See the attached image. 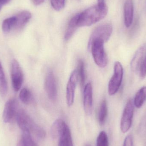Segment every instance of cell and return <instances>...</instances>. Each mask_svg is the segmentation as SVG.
I'll list each match as a JSON object with an SVG mask.
<instances>
[{"mask_svg": "<svg viewBox=\"0 0 146 146\" xmlns=\"http://www.w3.org/2000/svg\"><path fill=\"white\" fill-rule=\"evenodd\" d=\"M45 0H32L34 5L38 6L42 3Z\"/></svg>", "mask_w": 146, "mask_h": 146, "instance_id": "obj_29", "label": "cell"}, {"mask_svg": "<svg viewBox=\"0 0 146 146\" xmlns=\"http://www.w3.org/2000/svg\"><path fill=\"white\" fill-rule=\"evenodd\" d=\"M66 125V123L62 119L56 120L51 127V133L52 137L54 139L59 138L61 133Z\"/></svg>", "mask_w": 146, "mask_h": 146, "instance_id": "obj_17", "label": "cell"}, {"mask_svg": "<svg viewBox=\"0 0 146 146\" xmlns=\"http://www.w3.org/2000/svg\"><path fill=\"white\" fill-rule=\"evenodd\" d=\"M15 119L22 131H28L39 139L45 138L46 133L43 129L37 124L24 110H19Z\"/></svg>", "mask_w": 146, "mask_h": 146, "instance_id": "obj_2", "label": "cell"}, {"mask_svg": "<svg viewBox=\"0 0 146 146\" xmlns=\"http://www.w3.org/2000/svg\"><path fill=\"white\" fill-rule=\"evenodd\" d=\"M77 74H78V80L80 81V84L81 87L84 86L86 80L85 75V64L84 62L82 60H80L78 62L77 67Z\"/></svg>", "mask_w": 146, "mask_h": 146, "instance_id": "obj_23", "label": "cell"}, {"mask_svg": "<svg viewBox=\"0 0 146 146\" xmlns=\"http://www.w3.org/2000/svg\"><path fill=\"white\" fill-rule=\"evenodd\" d=\"M44 87L48 97L52 100L57 97V89L54 75L52 71H49L45 77Z\"/></svg>", "mask_w": 146, "mask_h": 146, "instance_id": "obj_10", "label": "cell"}, {"mask_svg": "<svg viewBox=\"0 0 146 146\" xmlns=\"http://www.w3.org/2000/svg\"><path fill=\"white\" fill-rule=\"evenodd\" d=\"M139 76L141 78L144 79L146 76V52L144 55L143 60L140 68Z\"/></svg>", "mask_w": 146, "mask_h": 146, "instance_id": "obj_27", "label": "cell"}, {"mask_svg": "<svg viewBox=\"0 0 146 146\" xmlns=\"http://www.w3.org/2000/svg\"><path fill=\"white\" fill-rule=\"evenodd\" d=\"M51 4L55 10L60 11L65 7L66 0H51Z\"/></svg>", "mask_w": 146, "mask_h": 146, "instance_id": "obj_26", "label": "cell"}, {"mask_svg": "<svg viewBox=\"0 0 146 146\" xmlns=\"http://www.w3.org/2000/svg\"><path fill=\"white\" fill-rule=\"evenodd\" d=\"M10 72L12 86L15 92H18L23 84L24 75L19 62L15 59L11 62Z\"/></svg>", "mask_w": 146, "mask_h": 146, "instance_id": "obj_6", "label": "cell"}, {"mask_svg": "<svg viewBox=\"0 0 146 146\" xmlns=\"http://www.w3.org/2000/svg\"><path fill=\"white\" fill-rule=\"evenodd\" d=\"M134 105L131 99L129 100L125 105L121 121V129L123 133H127L132 126L133 116Z\"/></svg>", "mask_w": 146, "mask_h": 146, "instance_id": "obj_5", "label": "cell"}, {"mask_svg": "<svg viewBox=\"0 0 146 146\" xmlns=\"http://www.w3.org/2000/svg\"><path fill=\"white\" fill-rule=\"evenodd\" d=\"M146 101V86H143L136 93L133 102L134 106L139 109L142 107Z\"/></svg>", "mask_w": 146, "mask_h": 146, "instance_id": "obj_19", "label": "cell"}, {"mask_svg": "<svg viewBox=\"0 0 146 146\" xmlns=\"http://www.w3.org/2000/svg\"><path fill=\"white\" fill-rule=\"evenodd\" d=\"M8 86L7 80L1 63L0 62V95L4 97L7 92Z\"/></svg>", "mask_w": 146, "mask_h": 146, "instance_id": "obj_21", "label": "cell"}, {"mask_svg": "<svg viewBox=\"0 0 146 146\" xmlns=\"http://www.w3.org/2000/svg\"><path fill=\"white\" fill-rule=\"evenodd\" d=\"M83 107L87 115L92 114L93 110V88L91 83H88L84 87Z\"/></svg>", "mask_w": 146, "mask_h": 146, "instance_id": "obj_11", "label": "cell"}, {"mask_svg": "<svg viewBox=\"0 0 146 146\" xmlns=\"http://www.w3.org/2000/svg\"><path fill=\"white\" fill-rule=\"evenodd\" d=\"M78 14L73 17L68 24L67 29L65 35V39L68 41L74 35V33L78 28L77 21H78Z\"/></svg>", "mask_w": 146, "mask_h": 146, "instance_id": "obj_18", "label": "cell"}, {"mask_svg": "<svg viewBox=\"0 0 146 146\" xmlns=\"http://www.w3.org/2000/svg\"><path fill=\"white\" fill-rule=\"evenodd\" d=\"M96 146H109L108 135L105 131L100 132L96 142Z\"/></svg>", "mask_w": 146, "mask_h": 146, "instance_id": "obj_25", "label": "cell"}, {"mask_svg": "<svg viewBox=\"0 0 146 146\" xmlns=\"http://www.w3.org/2000/svg\"><path fill=\"white\" fill-rule=\"evenodd\" d=\"M16 22V18L15 16H13L4 20L2 25L3 31L6 33L9 32L12 29H14Z\"/></svg>", "mask_w": 146, "mask_h": 146, "instance_id": "obj_22", "label": "cell"}, {"mask_svg": "<svg viewBox=\"0 0 146 146\" xmlns=\"http://www.w3.org/2000/svg\"><path fill=\"white\" fill-rule=\"evenodd\" d=\"M145 46H141L137 50L134 55L130 63L132 71L134 72H139L140 68L145 55Z\"/></svg>", "mask_w": 146, "mask_h": 146, "instance_id": "obj_12", "label": "cell"}, {"mask_svg": "<svg viewBox=\"0 0 146 146\" xmlns=\"http://www.w3.org/2000/svg\"><path fill=\"white\" fill-rule=\"evenodd\" d=\"M78 80L77 70H74L70 75L66 86V97L67 103L68 106H71L74 104L76 88Z\"/></svg>", "mask_w": 146, "mask_h": 146, "instance_id": "obj_9", "label": "cell"}, {"mask_svg": "<svg viewBox=\"0 0 146 146\" xmlns=\"http://www.w3.org/2000/svg\"><path fill=\"white\" fill-rule=\"evenodd\" d=\"M112 30V25L110 24H105L98 27L91 34L88 42L95 39H101L105 43L106 42L111 36Z\"/></svg>", "mask_w": 146, "mask_h": 146, "instance_id": "obj_7", "label": "cell"}, {"mask_svg": "<svg viewBox=\"0 0 146 146\" xmlns=\"http://www.w3.org/2000/svg\"><path fill=\"white\" fill-rule=\"evenodd\" d=\"M108 115V107L107 102L105 99L103 100L100 104L99 110L98 119L99 123L101 126L104 125L106 121Z\"/></svg>", "mask_w": 146, "mask_h": 146, "instance_id": "obj_20", "label": "cell"}, {"mask_svg": "<svg viewBox=\"0 0 146 146\" xmlns=\"http://www.w3.org/2000/svg\"><path fill=\"white\" fill-rule=\"evenodd\" d=\"M134 6L133 0H126L124 7V23L125 26L129 28L133 23Z\"/></svg>", "mask_w": 146, "mask_h": 146, "instance_id": "obj_13", "label": "cell"}, {"mask_svg": "<svg viewBox=\"0 0 146 146\" xmlns=\"http://www.w3.org/2000/svg\"><path fill=\"white\" fill-rule=\"evenodd\" d=\"M19 96L21 100L25 104H30L32 101V94L30 90L27 88H24L21 89Z\"/></svg>", "mask_w": 146, "mask_h": 146, "instance_id": "obj_24", "label": "cell"}, {"mask_svg": "<svg viewBox=\"0 0 146 146\" xmlns=\"http://www.w3.org/2000/svg\"><path fill=\"white\" fill-rule=\"evenodd\" d=\"M58 146H73L71 131L67 124L59 136Z\"/></svg>", "mask_w": 146, "mask_h": 146, "instance_id": "obj_15", "label": "cell"}, {"mask_svg": "<svg viewBox=\"0 0 146 146\" xmlns=\"http://www.w3.org/2000/svg\"><path fill=\"white\" fill-rule=\"evenodd\" d=\"M108 9L105 3L88 8L78 14V27H88L104 19L108 13Z\"/></svg>", "mask_w": 146, "mask_h": 146, "instance_id": "obj_1", "label": "cell"}, {"mask_svg": "<svg viewBox=\"0 0 146 146\" xmlns=\"http://www.w3.org/2000/svg\"><path fill=\"white\" fill-rule=\"evenodd\" d=\"M2 6H0V11H1V9L2 8Z\"/></svg>", "mask_w": 146, "mask_h": 146, "instance_id": "obj_32", "label": "cell"}, {"mask_svg": "<svg viewBox=\"0 0 146 146\" xmlns=\"http://www.w3.org/2000/svg\"><path fill=\"white\" fill-rule=\"evenodd\" d=\"M18 102L15 99H11L6 102L3 113V119L5 123H8L16 117L19 110Z\"/></svg>", "mask_w": 146, "mask_h": 146, "instance_id": "obj_8", "label": "cell"}, {"mask_svg": "<svg viewBox=\"0 0 146 146\" xmlns=\"http://www.w3.org/2000/svg\"><path fill=\"white\" fill-rule=\"evenodd\" d=\"M11 0H0V6H2L5 5L9 3Z\"/></svg>", "mask_w": 146, "mask_h": 146, "instance_id": "obj_30", "label": "cell"}, {"mask_svg": "<svg viewBox=\"0 0 146 146\" xmlns=\"http://www.w3.org/2000/svg\"><path fill=\"white\" fill-rule=\"evenodd\" d=\"M105 42L99 39H95L88 43V48L92 52L94 60L96 65L100 68L106 67L108 58L105 50Z\"/></svg>", "mask_w": 146, "mask_h": 146, "instance_id": "obj_3", "label": "cell"}, {"mask_svg": "<svg viewBox=\"0 0 146 146\" xmlns=\"http://www.w3.org/2000/svg\"><path fill=\"white\" fill-rule=\"evenodd\" d=\"M105 0H98V3H104Z\"/></svg>", "mask_w": 146, "mask_h": 146, "instance_id": "obj_31", "label": "cell"}, {"mask_svg": "<svg viewBox=\"0 0 146 146\" xmlns=\"http://www.w3.org/2000/svg\"><path fill=\"white\" fill-rule=\"evenodd\" d=\"M123 76V68L119 62H116L114 64V74L108 84V93L111 96L117 93L121 85Z\"/></svg>", "mask_w": 146, "mask_h": 146, "instance_id": "obj_4", "label": "cell"}, {"mask_svg": "<svg viewBox=\"0 0 146 146\" xmlns=\"http://www.w3.org/2000/svg\"><path fill=\"white\" fill-rule=\"evenodd\" d=\"M86 146H91L90 145H87Z\"/></svg>", "mask_w": 146, "mask_h": 146, "instance_id": "obj_33", "label": "cell"}, {"mask_svg": "<svg viewBox=\"0 0 146 146\" xmlns=\"http://www.w3.org/2000/svg\"><path fill=\"white\" fill-rule=\"evenodd\" d=\"M31 14L28 11H23L18 13L15 16L16 25L14 29L20 30L23 29L31 18Z\"/></svg>", "mask_w": 146, "mask_h": 146, "instance_id": "obj_14", "label": "cell"}, {"mask_svg": "<svg viewBox=\"0 0 146 146\" xmlns=\"http://www.w3.org/2000/svg\"><path fill=\"white\" fill-rule=\"evenodd\" d=\"M16 146H38L31 133L28 131H22L20 139Z\"/></svg>", "mask_w": 146, "mask_h": 146, "instance_id": "obj_16", "label": "cell"}, {"mask_svg": "<svg viewBox=\"0 0 146 146\" xmlns=\"http://www.w3.org/2000/svg\"><path fill=\"white\" fill-rule=\"evenodd\" d=\"M123 146H133V139L131 135H128L125 138Z\"/></svg>", "mask_w": 146, "mask_h": 146, "instance_id": "obj_28", "label": "cell"}]
</instances>
